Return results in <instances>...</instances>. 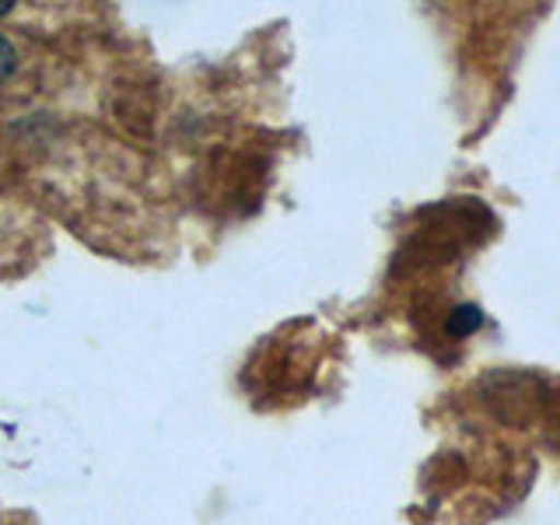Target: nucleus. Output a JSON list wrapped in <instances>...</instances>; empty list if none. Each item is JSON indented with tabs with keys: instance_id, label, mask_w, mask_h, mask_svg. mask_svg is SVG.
Wrapping results in <instances>:
<instances>
[{
	"instance_id": "f257e3e1",
	"label": "nucleus",
	"mask_w": 560,
	"mask_h": 525,
	"mask_svg": "<svg viewBox=\"0 0 560 525\" xmlns=\"http://www.w3.org/2000/svg\"><path fill=\"white\" fill-rule=\"evenodd\" d=\"M14 63H18V57H14V46L0 35V81H4L11 70H14Z\"/></svg>"
}]
</instances>
